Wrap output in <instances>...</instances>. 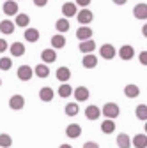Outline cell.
<instances>
[{"mask_svg": "<svg viewBox=\"0 0 147 148\" xmlns=\"http://www.w3.org/2000/svg\"><path fill=\"white\" fill-rule=\"evenodd\" d=\"M92 18H94L92 11L83 9V7L76 12V20H78V23H80V25H89V23H92Z\"/></svg>", "mask_w": 147, "mask_h": 148, "instance_id": "2", "label": "cell"}, {"mask_svg": "<svg viewBox=\"0 0 147 148\" xmlns=\"http://www.w3.org/2000/svg\"><path fill=\"white\" fill-rule=\"evenodd\" d=\"M83 148H99V145L94 143V141H87V143L83 145Z\"/></svg>", "mask_w": 147, "mask_h": 148, "instance_id": "38", "label": "cell"}, {"mask_svg": "<svg viewBox=\"0 0 147 148\" xmlns=\"http://www.w3.org/2000/svg\"><path fill=\"white\" fill-rule=\"evenodd\" d=\"M92 28H90L89 25H80V28L76 30V37H78V41H87V39H92Z\"/></svg>", "mask_w": 147, "mask_h": 148, "instance_id": "5", "label": "cell"}, {"mask_svg": "<svg viewBox=\"0 0 147 148\" xmlns=\"http://www.w3.org/2000/svg\"><path fill=\"white\" fill-rule=\"evenodd\" d=\"M64 111H66V115H67V116H76V115L80 113V108H78V104H76V102H71V104H67V106H66V109H64Z\"/></svg>", "mask_w": 147, "mask_h": 148, "instance_id": "32", "label": "cell"}, {"mask_svg": "<svg viewBox=\"0 0 147 148\" xmlns=\"http://www.w3.org/2000/svg\"><path fill=\"white\" fill-rule=\"evenodd\" d=\"M55 76H57V79L60 83H66L71 79V71H69V67H59L57 72H55Z\"/></svg>", "mask_w": 147, "mask_h": 148, "instance_id": "18", "label": "cell"}, {"mask_svg": "<svg viewBox=\"0 0 147 148\" xmlns=\"http://www.w3.org/2000/svg\"><path fill=\"white\" fill-rule=\"evenodd\" d=\"M51 46H53V49H60V48H64V46H66V37H64L62 34L53 35V37H51Z\"/></svg>", "mask_w": 147, "mask_h": 148, "instance_id": "25", "label": "cell"}, {"mask_svg": "<svg viewBox=\"0 0 147 148\" xmlns=\"http://www.w3.org/2000/svg\"><path fill=\"white\" fill-rule=\"evenodd\" d=\"M34 74H35L37 78H48V76H50V67H48L46 64H39V65H35Z\"/></svg>", "mask_w": 147, "mask_h": 148, "instance_id": "24", "label": "cell"}, {"mask_svg": "<svg viewBox=\"0 0 147 148\" xmlns=\"http://www.w3.org/2000/svg\"><path fill=\"white\" fill-rule=\"evenodd\" d=\"M145 134H147V120H145Z\"/></svg>", "mask_w": 147, "mask_h": 148, "instance_id": "43", "label": "cell"}, {"mask_svg": "<svg viewBox=\"0 0 147 148\" xmlns=\"http://www.w3.org/2000/svg\"><path fill=\"white\" fill-rule=\"evenodd\" d=\"M112 2H114L115 5H124V4L128 2V0H112Z\"/></svg>", "mask_w": 147, "mask_h": 148, "instance_id": "40", "label": "cell"}, {"mask_svg": "<svg viewBox=\"0 0 147 148\" xmlns=\"http://www.w3.org/2000/svg\"><path fill=\"white\" fill-rule=\"evenodd\" d=\"M39 99H41L43 102H50V101H53V88H50V86H43V88L39 90Z\"/></svg>", "mask_w": 147, "mask_h": 148, "instance_id": "22", "label": "cell"}, {"mask_svg": "<svg viewBox=\"0 0 147 148\" xmlns=\"http://www.w3.org/2000/svg\"><path fill=\"white\" fill-rule=\"evenodd\" d=\"M99 55H101V58H105V60H112V58H115L117 51H115V48L112 44H103L99 48Z\"/></svg>", "mask_w": 147, "mask_h": 148, "instance_id": "4", "label": "cell"}, {"mask_svg": "<svg viewBox=\"0 0 147 148\" xmlns=\"http://www.w3.org/2000/svg\"><path fill=\"white\" fill-rule=\"evenodd\" d=\"M59 148H73V146H71V145H60Z\"/></svg>", "mask_w": 147, "mask_h": 148, "instance_id": "42", "label": "cell"}, {"mask_svg": "<svg viewBox=\"0 0 147 148\" xmlns=\"http://www.w3.org/2000/svg\"><path fill=\"white\" fill-rule=\"evenodd\" d=\"M115 131V122L112 118H106L105 122H101V132L103 134H112Z\"/></svg>", "mask_w": 147, "mask_h": 148, "instance_id": "23", "label": "cell"}, {"mask_svg": "<svg viewBox=\"0 0 147 148\" xmlns=\"http://www.w3.org/2000/svg\"><path fill=\"white\" fill-rule=\"evenodd\" d=\"M90 2H92V0H76V5L78 7H87V5H90Z\"/></svg>", "mask_w": 147, "mask_h": 148, "instance_id": "36", "label": "cell"}, {"mask_svg": "<svg viewBox=\"0 0 147 148\" xmlns=\"http://www.w3.org/2000/svg\"><path fill=\"white\" fill-rule=\"evenodd\" d=\"M73 95H75V99L78 101V102H83V101H87L89 99V88L87 86H78V88H75L73 90Z\"/></svg>", "mask_w": 147, "mask_h": 148, "instance_id": "13", "label": "cell"}, {"mask_svg": "<svg viewBox=\"0 0 147 148\" xmlns=\"http://www.w3.org/2000/svg\"><path fill=\"white\" fill-rule=\"evenodd\" d=\"M131 146H135V148H147V134H137V136H133Z\"/></svg>", "mask_w": 147, "mask_h": 148, "instance_id": "19", "label": "cell"}, {"mask_svg": "<svg viewBox=\"0 0 147 148\" xmlns=\"http://www.w3.org/2000/svg\"><path fill=\"white\" fill-rule=\"evenodd\" d=\"M14 28H16L14 21H9V20L0 21V32H2L4 35H11V34L14 32Z\"/></svg>", "mask_w": 147, "mask_h": 148, "instance_id": "20", "label": "cell"}, {"mask_svg": "<svg viewBox=\"0 0 147 148\" xmlns=\"http://www.w3.org/2000/svg\"><path fill=\"white\" fill-rule=\"evenodd\" d=\"M32 74H34L32 67L20 65V69H18V72H16V76H18V79H21V81H28V79H32Z\"/></svg>", "mask_w": 147, "mask_h": 148, "instance_id": "9", "label": "cell"}, {"mask_svg": "<svg viewBox=\"0 0 147 148\" xmlns=\"http://www.w3.org/2000/svg\"><path fill=\"white\" fill-rule=\"evenodd\" d=\"M7 48H9L7 41H6V39H0V53H4V51H7Z\"/></svg>", "mask_w": 147, "mask_h": 148, "instance_id": "37", "label": "cell"}, {"mask_svg": "<svg viewBox=\"0 0 147 148\" xmlns=\"http://www.w3.org/2000/svg\"><path fill=\"white\" fill-rule=\"evenodd\" d=\"M133 16L137 20H147V4H137L133 7Z\"/></svg>", "mask_w": 147, "mask_h": 148, "instance_id": "14", "label": "cell"}, {"mask_svg": "<svg viewBox=\"0 0 147 148\" xmlns=\"http://www.w3.org/2000/svg\"><path fill=\"white\" fill-rule=\"evenodd\" d=\"M12 146V138L9 134H0V148H11Z\"/></svg>", "mask_w": 147, "mask_h": 148, "instance_id": "33", "label": "cell"}, {"mask_svg": "<svg viewBox=\"0 0 147 148\" xmlns=\"http://www.w3.org/2000/svg\"><path fill=\"white\" fill-rule=\"evenodd\" d=\"M41 60H43V64H53L55 60H57V51H53L51 48L43 49V53H41Z\"/></svg>", "mask_w": 147, "mask_h": 148, "instance_id": "15", "label": "cell"}, {"mask_svg": "<svg viewBox=\"0 0 147 148\" xmlns=\"http://www.w3.org/2000/svg\"><path fill=\"white\" fill-rule=\"evenodd\" d=\"M117 146L119 148H130L131 146V139H130V136H128V134H119L117 136Z\"/></svg>", "mask_w": 147, "mask_h": 148, "instance_id": "29", "label": "cell"}, {"mask_svg": "<svg viewBox=\"0 0 147 148\" xmlns=\"http://www.w3.org/2000/svg\"><path fill=\"white\" fill-rule=\"evenodd\" d=\"M23 37H25L27 42H35V41H39V30L37 28H27Z\"/></svg>", "mask_w": 147, "mask_h": 148, "instance_id": "21", "label": "cell"}, {"mask_svg": "<svg viewBox=\"0 0 147 148\" xmlns=\"http://www.w3.org/2000/svg\"><path fill=\"white\" fill-rule=\"evenodd\" d=\"M99 116H101V109H99L98 106L90 104V106H87V108H85V118H87V120H92V122H96Z\"/></svg>", "mask_w": 147, "mask_h": 148, "instance_id": "6", "label": "cell"}, {"mask_svg": "<svg viewBox=\"0 0 147 148\" xmlns=\"http://www.w3.org/2000/svg\"><path fill=\"white\" fill-rule=\"evenodd\" d=\"M78 5L75 4V2H66L64 5H62V14H64V18H73V16H76V12H78V9H76Z\"/></svg>", "mask_w": 147, "mask_h": 148, "instance_id": "10", "label": "cell"}, {"mask_svg": "<svg viewBox=\"0 0 147 148\" xmlns=\"http://www.w3.org/2000/svg\"><path fill=\"white\" fill-rule=\"evenodd\" d=\"M30 23V18H28V14H20V12H18L16 14V20H14V25H18V27H27Z\"/></svg>", "mask_w": 147, "mask_h": 148, "instance_id": "30", "label": "cell"}, {"mask_svg": "<svg viewBox=\"0 0 147 148\" xmlns=\"http://www.w3.org/2000/svg\"><path fill=\"white\" fill-rule=\"evenodd\" d=\"M57 94L60 95V97H69V95H73V88H71V85L66 81V83H62L60 86H59V90H57Z\"/></svg>", "mask_w": 147, "mask_h": 148, "instance_id": "26", "label": "cell"}, {"mask_svg": "<svg viewBox=\"0 0 147 148\" xmlns=\"http://www.w3.org/2000/svg\"><path fill=\"white\" fill-rule=\"evenodd\" d=\"M18 9H20V7H18L16 0H7V2H4V5H2V11H4L6 16H16Z\"/></svg>", "mask_w": 147, "mask_h": 148, "instance_id": "7", "label": "cell"}, {"mask_svg": "<svg viewBox=\"0 0 147 148\" xmlns=\"http://www.w3.org/2000/svg\"><path fill=\"white\" fill-rule=\"evenodd\" d=\"M66 136L71 138V139H76L78 136H82V127L78 123H69L66 127Z\"/></svg>", "mask_w": 147, "mask_h": 148, "instance_id": "12", "label": "cell"}, {"mask_svg": "<svg viewBox=\"0 0 147 148\" xmlns=\"http://www.w3.org/2000/svg\"><path fill=\"white\" fill-rule=\"evenodd\" d=\"M138 60H140L142 65H147V51H142V53L138 55Z\"/></svg>", "mask_w": 147, "mask_h": 148, "instance_id": "35", "label": "cell"}, {"mask_svg": "<svg viewBox=\"0 0 147 148\" xmlns=\"http://www.w3.org/2000/svg\"><path fill=\"white\" fill-rule=\"evenodd\" d=\"M23 106H25V99H23V95H20V94H14V95L9 99V108L14 109V111L21 109Z\"/></svg>", "mask_w": 147, "mask_h": 148, "instance_id": "11", "label": "cell"}, {"mask_svg": "<svg viewBox=\"0 0 147 148\" xmlns=\"http://www.w3.org/2000/svg\"><path fill=\"white\" fill-rule=\"evenodd\" d=\"M55 28H57L59 34H64L69 30V20L67 18H60V20H57V23H55Z\"/></svg>", "mask_w": 147, "mask_h": 148, "instance_id": "28", "label": "cell"}, {"mask_svg": "<svg viewBox=\"0 0 147 148\" xmlns=\"http://www.w3.org/2000/svg\"><path fill=\"white\" fill-rule=\"evenodd\" d=\"M48 4V0H34V5H37V7H44Z\"/></svg>", "mask_w": 147, "mask_h": 148, "instance_id": "39", "label": "cell"}, {"mask_svg": "<svg viewBox=\"0 0 147 148\" xmlns=\"http://www.w3.org/2000/svg\"><path fill=\"white\" fill-rule=\"evenodd\" d=\"M142 34H144V37H147V23H144V27H142Z\"/></svg>", "mask_w": 147, "mask_h": 148, "instance_id": "41", "label": "cell"}, {"mask_svg": "<svg viewBox=\"0 0 147 148\" xmlns=\"http://www.w3.org/2000/svg\"><path fill=\"white\" fill-rule=\"evenodd\" d=\"M135 115H137V118H138V120L145 122V120H147V106H145V104H140V106H137V109H135Z\"/></svg>", "mask_w": 147, "mask_h": 148, "instance_id": "31", "label": "cell"}, {"mask_svg": "<svg viewBox=\"0 0 147 148\" xmlns=\"http://www.w3.org/2000/svg\"><path fill=\"white\" fill-rule=\"evenodd\" d=\"M101 115H103L105 118L115 120V118L121 115V109H119V106H117L115 102H106V104L103 106V109H101Z\"/></svg>", "mask_w": 147, "mask_h": 148, "instance_id": "1", "label": "cell"}, {"mask_svg": "<svg viewBox=\"0 0 147 148\" xmlns=\"http://www.w3.org/2000/svg\"><path fill=\"white\" fill-rule=\"evenodd\" d=\"M82 65L85 69H94V67H98V57H96L94 53H85L83 55V60H82Z\"/></svg>", "mask_w": 147, "mask_h": 148, "instance_id": "8", "label": "cell"}, {"mask_svg": "<svg viewBox=\"0 0 147 148\" xmlns=\"http://www.w3.org/2000/svg\"><path fill=\"white\" fill-rule=\"evenodd\" d=\"M0 86H2V78H0Z\"/></svg>", "mask_w": 147, "mask_h": 148, "instance_id": "44", "label": "cell"}, {"mask_svg": "<svg viewBox=\"0 0 147 148\" xmlns=\"http://www.w3.org/2000/svg\"><path fill=\"white\" fill-rule=\"evenodd\" d=\"M117 53H119V57H121L122 60H126V62L135 58V48H133L131 44H124V46H122Z\"/></svg>", "mask_w": 147, "mask_h": 148, "instance_id": "3", "label": "cell"}, {"mask_svg": "<svg viewBox=\"0 0 147 148\" xmlns=\"http://www.w3.org/2000/svg\"><path fill=\"white\" fill-rule=\"evenodd\" d=\"M124 95L128 97V99H135V97H138L140 95V88H138V85H126L124 86Z\"/></svg>", "mask_w": 147, "mask_h": 148, "instance_id": "17", "label": "cell"}, {"mask_svg": "<svg viewBox=\"0 0 147 148\" xmlns=\"http://www.w3.org/2000/svg\"><path fill=\"white\" fill-rule=\"evenodd\" d=\"M96 49V42L92 39H87V41H80V46H78V51L80 53H92Z\"/></svg>", "mask_w": 147, "mask_h": 148, "instance_id": "16", "label": "cell"}, {"mask_svg": "<svg viewBox=\"0 0 147 148\" xmlns=\"http://www.w3.org/2000/svg\"><path fill=\"white\" fill-rule=\"evenodd\" d=\"M11 67H12V60L11 58H7V57L0 58V69H2V71H9Z\"/></svg>", "mask_w": 147, "mask_h": 148, "instance_id": "34", "label": "cell"}, {"mask_svg": "<svg viewBox=\"0 0 147 148\" xmlns=\"http://www.w3.org/2000/svg\"><path fill=\"white\" fill-rule=\"evenodd\" d=\"M23 53H25L23 42H12L11 44V55H12V57H21Z\"/></svg>", "mask_w": 147, "mask_h": 148, "instance_id": "27", "label": "cell"}]
</instances>
